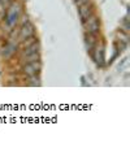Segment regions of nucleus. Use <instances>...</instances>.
<instances>
[{"mask_svg":"<svg viewBox=\"0 0 130 152\" xmlns=\"http://www.w3.org/2000/svg\"><path fill=\"white\" fill-rule=\"evenodd\" d=\"M83 26L86 29V33L98 34L99 33V18L96 16H90L87 20L83 21Z\"/></svg>","mask_w":130,"mask_h":152,"instance_id":"f257e3e1","label":"nucleus"},{"mask_svg":"<svg viewBox=\"0 0 130 152\" xmlns=\"http://www.w3.org/2000/svg\"><path fill=\"white\" fill-rule=\"evenodd\" d=\"M40 70V64L39 61H31V63H26L22 66L23 74L29 75V77H34L38 74V72Z\"/></svg>","mask_w":130,"mask_h":152,"instance_id":"f03ea898","label":"nucleus"},{"mask_svg":"<svg viewBox=\"0 0 130 152\" xmlns=\"http://www.w3.org/2000/svg\"><path fill=\"white\" fill-rule=\"evenodd\" d=\"M18 15H20V7L17 4H13L11 8L8 9V12H7V23H8L9 26H13L17 22Z\"/></svg>","mask_w":130,"mask_h":152,"instance_id":"7ed1b4c3","label":"nucleus"},{"mask_svg":"<svg viewBox=\"0 0 130 152\" xmlns=\"http://www.w3.org/2000/svg\"><path fill=\"white\" fill-rule=\"evenodd\" d=\"M33 34H34V26L30 22L26 21V23H23L22 25V29L20 30V39L26 40V39H29Z\"/></svg>","mask_w":130,"mask_h":152,"instance_id":"20e7f679","label":"nucleus"},{"mask_svg":"<svg viewBox=\"0 0 130 152\" xmlns=\"http://www.w3.org/2000/svg\"><path fill=\"white\" fill-rule=\"evenodd\" d=\"M91 13H92V8H91V5H88V3L78 7V15H80L82 22H83L85 20H87L88 17L91 16Z\"/></svg>","mask_w":130,"mask_h":152,"instance_id":"39448f33","label":"nucleus"},{"mask_svg":"<svg viewBox=\"0 0 130 152\" xmlns=\"http://www.w3.org/2000/svg\"><path fill=\"white\" fill-rule=\"evenodd\" d=\"M94 60L96 61L98 65H102L104 61V47L103 44L95 47V52H94Z\"/></svg>","mask_w":130,"mask_h":152,"instance_id":"423d86ee","label":"nucleus"},{"mask_svg":"<svg viewBox=\"0 0 130 152\" xmlns=\"http://www.w3.org/2000/svg\"><path fill=\"white\" fill-rule=\"evenodd\" d=\"M98 44V39H96V34H86V47L87 51H92Z\"/></svg>","mask_w":130,"mask_h":152,"instance_id":"0eeeda50","label":"nucleus"},{"mask_svg":"<svg viewBox=\"0 0 130 152\" xmlns=\"http://www.w3.org/2000/svg\"><path fill=\"white\" fill-rule=\"evenodd\" d=\"M34 53H38V43H33L31 46L25 47V50L22 51L21 58L26 57V56H31V55H34Z\"/></svg>","mask_w":130,"mask_h":152,"instance_id":"6e6552de","label":"nucleus"},{"mask_svg":"<svg viewBox=\"0 0 130 152\" xmlns=\"http://www.w3.org/2000/svg\"><path fill=\"white\" fill-rule=\"evenodd\" d=\"M21 60H22V63H31V61H38L39 60V55L38 53H34V55H31V56L22 57Z\"/></svg>","mask_w":130,"mask_h":152,"instance_id":"1a4fd4ad","label":"nucleus"},{"mask_svg":"<svg viewBox=\"0 0 130 152\" xmlns=\"http://www.w3.org/2000/svg\"><path fill=\"white\" fill-rule=\"evenodd\" d=\"M86 3H88V0H74V4H76L77 7L83 5V4H86Z\"/></svg>","mask_w":130,"mask_h":152,"instance_id":"9d476101","label":"nucleus"}]
</instances>
